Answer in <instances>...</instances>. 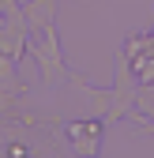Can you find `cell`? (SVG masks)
Listing matches in <instances>:
<instances>
[{
  "mask_svg": "<svg viewBox=\"0 0 154 158\" xmlns=\"http://www.w3.org/2000/svg\"><path fill=\"white\" fill-rule=\"evenodd\" d=\"M98 132H102L98 124H75V128H68V135H71V139H79V147H83L87 154L94 151V143H90V139H94Z\"/></svg>",
  "mask_w": 154,
  "mask_h": 158,
  "instance_id": "6da1fadb",
  "label": "cell"
}]
</instances>
